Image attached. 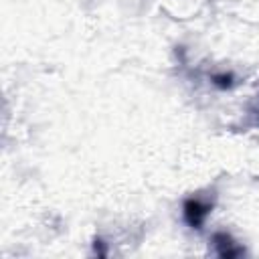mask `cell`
Returning a JSON list of instances; mask_svg holds the SVG:
<instances>
[{
	"instance_id": "2",
	"label": "cell",
	"mask_w": 259,
	"mask_h": 259,
	"mask_svg": "<svg viewBox=\"0 0 259 259\" xmlns=\"http://www.w3.org/2000/svg\"><path fill=\"white\" fill-rule=\"evenodd\" d=\"M212 247L217 251L219 257L231 259V257H241L245 253V249L229 235V233H214L212 235Z\"/></svg>"
},
{
	"instance_id": "3",
	"label": "cell",
	"mask_w": 259,
	"mask_h": 259,
	"mask_svg": "<svg viewBox=\"0 0 259 259\" xmlns=\"http://www.w3.org/2000/svg\"><path fill=\"white\" fill-rule=\"evenodd\" d=\"M212 81H214V85H219V87H231L233 85V75H214L212 77Z\"/></svg>"
},
{
	"instance_id": "1",
	"label": "cell",
	"mask_w": 259,
	"mask_h": 259,
	"mask_svg": "<svg viewBox=\"0 0 259 259\" xmlns=\"http://www.w3.org/2000/svg\"><path fill=\"white\" fill-rule=\"evenodd\" d=\"M212 210V204L202 200V198H186L182 212H184V221L192 227V229H200L208 217V212Z\"/></svg>"
}]
</instances>
